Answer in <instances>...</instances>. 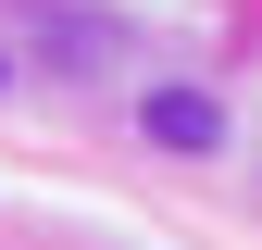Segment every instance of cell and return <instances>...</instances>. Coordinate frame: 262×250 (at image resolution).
I'll return each mask as SVG.
<instances>
[{
	"instance_id": "1",
	"label": "cell",
	"mask_w": 262,
	"mask_h": 250,
	"mask_svg": "<svg viewBox=\"0 0 262 250\" xmlns=\"http://www.w3.org/2000/svg\"><path fill=\"white\" fill-rule=\"evenodd\" d=\"M150 138H162V150H212V138H225V113L200 100V88H150Z\"/></svg>"
}]
</instances>
